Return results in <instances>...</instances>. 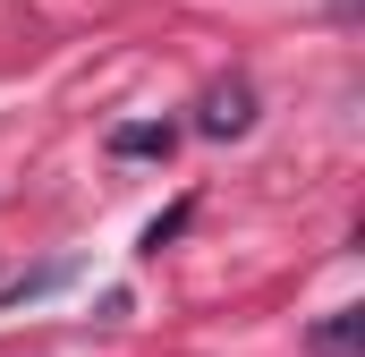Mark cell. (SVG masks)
Instances as JSON below:
<instances>
[{
    "instance_id": "cell-1",
    "label": "cell",
    "mask_w": 365,
    "mask_h": 357,
    "mask_svg": "<svg viewBox=\"0 0 365 357\" xmlns=\"http://www.w3.org/2000/svg\"><path fill=\"white\" fill-rule=\"evenodd\" d=\"M195 128H204V136H247V128H255V86H247V77H230V86H204Z\"/></svg>"
},
{
    "instance_id": "cell-2",
    "label": "cell",
    "mask_w": 365,
    "mask_h": 357,
    "mask_svg": "<svg viewBox=\"0 0 365 357\" xmlns=\"http://www.w3.org/2000/svg\"><path fill=\"white\" fill-rule=\"evenodd\" d=\"M306 349H314V357H357V349H365V315H357V306L323 315V323L306 332Z\"/></svg>"
},
{
    "instance_id": "cell-3",
    "label": "cell",
    "mask_w": 365,
    "mask_h": 357,
    "mask_svg": "<svg viewBox=\"0 0 365 357\" xmlns=\"http://www.w3.org/2000/svg\"><path fill=\"white\" fill-rule=\"evenodd\" d=\"M170 145H179V128H170V119H136V128H119V136H110V154H128V162H170Z\"/></svg>"
},
{
    "instance_id": "cell-4",
    "label": "cell",
    "mask_w": 365,
    "mask_h": 357,
    "mask_svg": "<svg viewBox=\"0 0 365 357\" xmlns=\"http://www.w3.org/2000/svg\"><path fill=\"white\" fill-rule=\"evenodd\" d=\"M187 230V204H170V213H162V221H153V230H145V256H162V247H170V238H179Z\"/></svg>"
}]
</instances>
